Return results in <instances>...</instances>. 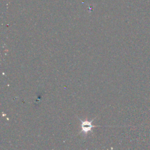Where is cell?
Returning <instances> with one entry per match:
<instances>
[{
	"instance_id": "cell-1",
	"label": "cell",
	"mask_w": 150,
	"mask_h": 150,
	"mask_svg": "<svg viewBox=\"0 0 150 150\" xmlns=\"http://www.w3.org/2000/svg\"><path fill=\"white\" fill-rule=\"evenodd\" d=\"M80 121L82 122L81 126H82V131L80 133H83L84 134H87L89 132L91 131L92 128L95 127L96 126L92 125V122L94 121V119H93L91 121H83L81 119H80Z\"/></svg>"
}]
</instances>
